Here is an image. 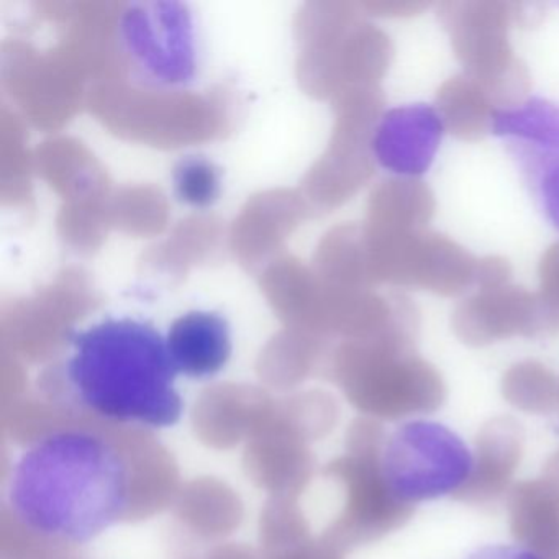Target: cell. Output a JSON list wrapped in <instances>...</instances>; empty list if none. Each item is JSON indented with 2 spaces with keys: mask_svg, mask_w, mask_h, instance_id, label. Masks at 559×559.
<instances>
[{
  "mask_svg": "<svg viewBox=\"0 0 559 559\" xmlns=\"http://www.w3.org/2000/svg\"><path fill=\"white\" fill-rule=\"evenodd\" d=\"M8 499L19 522L31 532L84 545L126 515L129 466L100 435L53 431L34 441L15 461Z\"/></svg>",
  "mask_w": 559,
  "mask_h": 559,
  "instance_id": "cell-1",
  "label": "cell"
},
{
  "mask_svg": "<svg viewBox=\"0 0 559 559\" xmlns=\"http://www.w3.org/2000/svg\"><path fill=\"white\" fill-rule=\"evenodd\" d=\"M166 338L145 320L106 319L71 333L64 388L84 411L120 424L169 428L185 402Z\"/></svg>",
  "mask_w": 559,
  "mask_h": 559,
  "instance_id": "cell-2",
  "label": "cell"
},
{
  "mask_svg": "<svg viewBox=\"0 0 559 559\" xmlns=\"http://www.w3.org/2000/svg\"><path fill=\"white\" fill-rule=\"evenodd\" d=\"M476 471V457L447 424L414 418L385 438L379 476L385 493L402 506L433 502L463 489Z\"/></svg>",
  "mask_w": 559,
  "mask_h": 559,
  "instance_id": "cell-3",
  "label": "cell"
},
{
  "mask_svg": "<svg viewBox=\"0 0 559 559\" xmlns=\"http://www.w3.org/2000/svg\"><path fill=\"white\" fill-rule=\"evenodd\" d=\"M451 47L466 76L476 81L497 107L523 104L532 87L528 70L513 57L509 31L516 24V4L493 0H451L438 8Z\"/></svg>",
  "mask_w": 559,
  "mask_h": 559,
  "instance_id": "cell-4",
  "label": "cell"
},
{
  "mask_svg": "<svg viewBox=\"0 0 559 559\" xmlns=\"http://www.w3.org/2000/svg\"><path fill=\"white\" fill-rule=\"evenodd\" d=\"M120 44L146 83L181 90L198 74L194 15L182 2H136L120 19Z\"/></svg>",
  "mask_w": 559,
  "mask_h": 559,
  "instance_id": "cell-5",
  "label": "cell"
},
{
  "mask_svg": "<svg viewBox=\"0 0 559 559\" xmlns=\"http://www.w3.org/2000/svg\"><path fill=\"white\" fill-rule=\"evenodd\" d=\"M476 258L463 247L433 231L401 235L392 240L385 261V280L412 289L454 297L473 286Z\"/></svg>",
  "mask_w": 559,
  "mask_h": 559,
  "instance_id": "cell-6",
  "label": "cell"
},
{
  "mask_svg": "<svg viewBox=\"0 0 559 559\" xmlns=\"http://www.w3.org/2000/svg\"><path fill=\"white\" fill-rule=\"evenodd\" d=\"M443 129L437 110L424 104L391 110L374 130L372 155L389 171L417 178L430 168Z\"/></svg>",
  "mask_w": 559,
  "mask_h": 559,
  "instance_id": "cell-7",
  "label": "cell"
},
{
  "mask_svg": "<svg viewBox=\"0 0 559 559\" xmlns=\"http://www.w3.org/2000/svg\"><path fill=\"white\" fill-rule=\"evenodd\" d=\"M176 372L207 381L224 371L234 352L228 320L214 310H192L176 319L166 333Z\"/></svg>",
  "mask_w": 559,
  "mask_h": 559,
  "instance_id": "cell-8",
  "label": "cell"
},
{
  "mask_svg": "<svg viewBox=\"0 0 559 559\" xmlns=\"http://www.w3.org/2000/svg\"><path fill=\"white\" fill-rule=\"evenodd\" d=\"M453 325L457 335L477 343L538 332L535 294L510 284L479 290L456 307Z\"/></svg>",
  "mask_w": 559,
  "mask_h": 559,
  "instance_id": "cell-9",
  "label": "cell"
},
{
  "mask_svg": "<svg viewBox=\"0 0 559 559\" xmlns=\"http://www.w3.org/2000/svg\"><path fill=\"white\" fill-rule=\"evenodd\" d=\"M497 106L489 94L464 76L451 78L437 94V114L444 129L464 142H477L492 132Z\"/></svg>",
  "mask_w": 559,
  "mask_h": 559,
  "instance_id": "cell-10",
  "label": "cell"
},
{
  "mask_svg": "<svg viewBox=\"0 0 559 559\" xmlns=\"http://www.w3.org/2000/svg\"><path fill=\"white\" fill-rule=\"evenodd\" d=\"M382 234H414L427 230L435 214V198L417 178L392 179L379 192Z\"/></svg>",
  "mask_w": 559,
  "mask_h": 559,
  "instance_id": "cell-11",
  "label": "cell"
},
{
  "mask_svg": "<svg viewBox=\"0 0 559 559\" xmlns=\"http://www.w3.org/2000/svg\"><path fill=\"white\" fill-rule=\"evenodd\" d=\"M492 132L513 136L523 145L559 153V107L542 99L526 100L510 109L497 110Z\"/></svg>",
  "mask_w": 559,
  "mask_h": 559,
  "instance_id": "cell-12",
  "label": "cell"
},
{
  "mask_svg": "<svg viewBox=\"0 0 559 559\" xmlns=\"http://www.w3.org/2000/svg\"><path fill=\"white\" fill-rule=\"evenodd\" d=\"M173 191L188 207L199 211L212 207L221 198V168L205 156H185L173 171Z\"/></svg>",
  "mask_w": 559,
  "mask_h": 559,
  "instance_id": "cell-13",
  "label": "cell"
},
{
  "mask_svg": "<svg viewBox=\"0 0 559 559\" xmlns=\"http://www.w3.org/2000/svg\"><path fill=\"white\" fill-rule=\"evenodd\" d=\"M539 293L535 294L538 332L559 330V241L539 261Z\"/></svg>",
  "mask_w": 559,
  "mask_h": 559,
  "instance_id": "cell-14",
  "label": "cell"
},
{
  "mask_svg": "<svg viewBox=\"0 0 559 559\" xmlns=\"http://www.w3.org/2000/svg\"><path fill=\"white\" fill-rule=\"evenodd\" d=\"M512 276V267L509 261L500 257H487L477 260L476 276L474 284L483 289H496V287L507 286Z\"/></svg>",
  "mask_w": 559,
  "mask_h": 559,
  "instance_id": "cell-15",
  "label": "cell"
},
{
  "mask_svg": "<svg viewBox=\"0 0 559 559\" xmlns=\"http://www.w3.org/2000/svg\"><path fill=\"white\" fill-rule=\"evenodd\" d=\"M539 198L549 222L559 230V162L546 163L539 176Z\"/></svg>",
  "mask_w": 559,
  "mask_h": 559,
  "instance_id": "cell-16",
  "label": "cell"
},
{
  "mask_svg": "<svg viewBox=\"0 0 559 559\" xmlns=\"http://www.w3.org/2000/svg\"><path fill=\"white\" fill-rule=\"evenodd\" d=\"M464 559H545L535 549L515 543H496L474 549Z\"/></svg>",
  "mask_w": 559,
  "mask_h": 559,
  "instance_id": "cell-17",
  "label": "cell"
}]
</instances>
